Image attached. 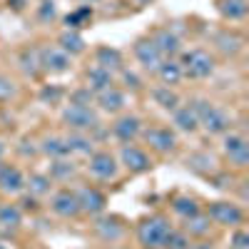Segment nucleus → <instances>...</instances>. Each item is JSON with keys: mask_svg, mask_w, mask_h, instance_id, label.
<instances>
[{"mask_svg": "<svg viewBox=\"0 0 249 249\" xmlns=\"http://www.w3.org/2000/svg\"><path fill=\"white\" fill-rule=\"evenodd\" d=\"M170 230H172V222L167 214H150V217L137 222L135 237H137V244L142 249H162Z\"/></svg>", "mask_w": 249, "mask_h": 249, "instance_id": "nucleus-1", "label": "nucleus"}, {"mask_svg": "<svg viewBox=\"0 0 249 249\" xmlns=\"http://www.w3.org/2000/svg\"><path fill=\"white\" fill-rule=\"evenodd\" d=\"M179 68H182V77L190 80H207L212 77L217 70V60L210 50L204 48H190L179 53Z\"/></svg>", "mask_w": 249, "mask_h": 249, "instance_id": "nucleus-2", "label": "nucleus"}, {"mask_svg": "<svg viewBox=\"0 0 249 249\" xmlns=\"http://www.w3.org/2000/svg\"><path fill=\"white\" fill-rule=\"evenodd\" d=\"M192 107L197 110V117H199V130H204L207 135H224L232 130V115L217 102L195 100Z\"/></svg>", "mask_w": 249, "mask_h": 249, "instance_id": "nucleus-3", "label": "nucleus"}, {"mask_svg": "<svg viewBox=\"0 0 249 249\" xmlns=\"http://www.w3.org/2000/svg\"><path fill=\"white\" fill-rule=\"evenodd\" d=\"M62 124L70 132H88L100 127V115L92 110V105H75V102H68L60 112Z\"/></svg>", "mask_w": 249, "mask_h": 249, "instance_id": "nucleus-4", "label": "nucleus"}, {"mask_svg": "<svg viewBox=\"0 0 249 249\" xmlns=\"http://www.w3.org/2000/svg\"><path fill=\"white\" fill-rule=\"evenodd\" d=\"M144 142L150 144V150L157 155H172L177 150V132L172 127H164V124H152V127H142L140 135Z\"/></svg>", "mask_w": 249, "mask_h": 249, "instance_id": "nucleus-5", "label": "nucleus"}, {"mask_svg": "<svg viewBox=\"0 0 249 249\" xmlns=\"http://www.w3.org/2000/svg\"><path fill=\"white\" fill-rule=\"evenodd\" d=\"M204 214L212 219V224H219V227H239L244 222V210H242L239 204L230 202V199L210 202Z\"/></svg>", "mask_w": 249, "mask_h": 249, "instance_id": "nucleus-6", "label": "nucleus"}, {"mask_svg": "<svg viewBox=\"0 0 249 249\" xmlns=\"http://www.w3.org/2000/svg\"><path fill=\"white\" fill-rule=\"evenodd\" d=\"M222 152H224L227 162H230L232 167H237V170H244L249 164V142L239 132H224Z\"/></svg>", "mask_w": 249, "mask_h": 249, "instance_id": "nucleus-7", "label": "nucleus"}, {"mask_svg": "<svg viewBox=\"0 0 249 249\" xmlns=\"http://www.w3.org/2000/svg\"><path fill=\"white\" fill-rule=\"evenodd\" d=\"M120 164L130 175H142V172H150L152 157L147 155V150L137 147V144H132V142H124L120 147Z\"/></svg>", "mask_w": 249, "mask_h": 249, "instance_id": "nucleus-8", "label": "nucleus"}, {"mask_svg": "<svg viewBox=\"0 0 249 249\" xmlns=\"http://www.w3.org/2000/svg\"><path fill=\"white\" fill-rule=\"evenodd\" d=\"M72 68V57L60 50L57 45H48V48H40V70L48 72V75H62Z\"/></svg>", "mask_w": 249, "mask_h": 249, "instance_id": "nucleus-9", "label": "nucleus"}, {"mask_svg": "<svg viewBox=\"0 0 249 249\" xmlns=\"http://www.w3.org/2000/svg\"><path fill=\"white\" fill-rule=\"evenodd\" d=\"M88 172H90L95 179L107 182V179H115V177L120 175V162H117L115 155H110V152H105V150H100V152H92V155H90Z\"/></svg>", "mask_w": 249, "mask_h": 249, "instance_id": "nucleus-10", "label": "nucleus"}, {"mask_svg": "<svg viewBox=\"0 0 249 249\" xmlns=\"http://www.w3.org/2000/svg\"><path fill=\"white\" fill-rule=\"evenodd\" d=\"M77 195V204H80V214H88V217H97V214H105L107 210V197L105 192H100L97 187H80L75 192Z\"/></svg>", "mask_w": 249, "mask_h": 249, "instance_id": "nucleus-11", "label": "nucleus"}, {"mask_svg": "<svg viewBox=\"0 0 249 249\" xmlns=\"http://www.w3.org/2000/svg\"><path fill=\"white\" fill-rule=\"evenodd\" d=\"M92 230H95L97 239L105 242V244H117L124 234H127L122 219H120V217H112V214H110V217H107V214H97Z\"/></svg>", "mask_w": 249, "mask_h": 249, "instance_id": "nucleus-12", "label": "nucleus"}, {"mask_svg": "<svg viewBox=\"0 0 249 249\" xmlns=\"http://www.w3.org/2000/svg\"><path fill=\"white\" fill-rule=\"evenodd\" d=\"M50 210L53 214L62 217V219H75L80 217V204H77V195L72 190H68V187H62V190L53 192L50 197Z\"/></svg>", "mask_w": 249, "mask_h": 249, "instance_id": "nucleus-13", "label": "nucleus"}, {"mask_svg": "<svg viewBox=\"0 0 249 249\" xmlns=\"http://www.w3.org/2000/svg\"><path fill=\"white\" fill-rule=\"evenodd\" d=\"M132 55H135V60L142 65V70H147V72H152V75H155V70L160 68V62L164 60V57L160 55L157 45L152 43L150 37H140V40H135Z\"/></svg>", "mask_w": 249, "mask_h": 249, "instance_id": "nucleus-14", "label": "nucleus"}, {"mask_svg": "<svg viewBox=\"0 0 249 249\" xmlns=\"http://www.w3.org/2000/svg\"><path fill=\"white\" fill-rule=\"evenodd\" d=\"M142 120L132 112H122L115 122H112V135L124 144V142H135L140 135H142Z\"/></svg>", "mask_w": 249, "mask_h": 249, "instance_id": "nucleus-15", "label": "nucleus"}, {"mask_svg": "<svg viewBox=\"0 0 249 249\" xmlns=\"http://www.w3.org/2000/svg\"><path fill=\"white\" fill-rule=\"evenodd\" d=\"M0 192L10 195V197L25 192V175L20 172L15 164L0 162Z\"/></svg>", "mask_w": 249, "mask_h": 249, "instance_id": "nucleus-16", "label": "nucleus"}, {"mask_svg": "<svg viewBox=\"0 0 249 249\" xmlns=\"http://www.w3.org/2000/svg\"><path fill=\"white\" fill-rule=\"evenodd\" d=\"M150 40L157 45V50H160L162 57H177V55L182 53V40H179V35L172 33L170 28L155 30V33L150 35Z\"/></svg>", "mask_w": 249, "mask_h": 249, "instance_id": "nucleus-17", "label": "nucleus"}, {"mask_svg": "<svg viewBox=\"0 0 249 249\" xmlns=\"http://www.w3.org/2000/svg\"><path fill=\"white\" fill-rule=\"evenodd\" d=\"M95 105L102 110V112H107V115H117L124 110V105H127V95H124L120 88H107L105 92H100L95 95Z\"/></svg>", "mask_w": 249, "mask_h": 249, "instance_id": "nucleus-18", "label": "nucleus"}, {"mask_svg": "<svg viewBox=\"0 0 249 249\" xmlns=\"http://www.w3.org/2000/svg\"><path fill=\"white\" fill-rule=\"evenodd\" d=\"M172 124H175V130L187 132V135H195L199 130V117H197V110L192 107V102L172 110Z\"/></svg>", "mask_w": 249, "mask_h": 249, "instance_id": "nucleus-19", "label": "nucleus"}, {"mask_svg": "<svg viewBox=\"0 0 249 249\" xmlns=\"http://www.w3.org/2000/svg\"><path fill=\"white\" fill-rule=\"evenodd\" d=\"M112 85H115V75L107 72V70H102L100 65H92L90 70H85V90H90L92 95L105 92Z\"/></svg>", "mask_w": 249, "mask_h": 249, "instance_id": "nucleus-20", "label": "nucleus"}, {"mask_svg": "<svg viewBox=\"0 0 249 249\" xmlns=\"http://www.w3.org/2000/svg\"><path fill=\"white\" fill-rule=\"evenodd\" d=\"M212 219L207 217L204 212H197L195 217H187L184 224H182V232L190 237V239H207L212 232Z\"/></svg>", "mask_w": 249, "mask_h": 249, "instance_id": "nucleus-21", "label": "nucleus"}, {"mask_svg": "<svg viewBox=\"0 0 249 249\" xmlns=\"http://www.w3.org/2000/svg\"><path fill=\"white\" fill-rule=\"evenodd\" d=\"M214 48L222 55H227V57H234L244 48V37L239 33H234V30H222V33L214 35Z\"/></svg>", "mask_w": 249, "mask_h": 249, "instance_id": "nucleus-22", "label": "nucleus"}, {"mask_svg": "<svg viewBox=\"0 0 249 249\" xmlns=\"http://www.w3.org/2000/svg\"><path fill=\"white\" fill-rule=\"evenodd\" d=\"M155 77L162 82L164 88H175V85H179L184 77H182V68H179L177 57H164V60L160 62V68L155 70Z\"/></svg>", "mask_w": 249, "mask_h": 249, "instance_id": "nucleus-23", "label": "nucleus"}, {"mask_svg": "<svg viewBox=\"0 0 249 249\" xmlns=\"http://www.w3.org/2000/svg\"><path fill=\"white\" fill-rule=\"evenodd\" d=\"M95 65H100L102 70H107V72H120L124 68V62H122V53L117 48H110V45H100L95 50Z\"/></svg>", "mask_w": 249, "mask_h": 249, "instance_id": "nucleus-24", "label": "nucleus"}, {"mask_svg": "<svg viewBox=\"0 0 249 249\" xmlns=\"http://www.w3.org/2000/svg\"><path fill=\"white\" fill-rule=\"evenodd\" d=\"M57 48L65 50L70 57L82 55L85 53V37L80 35V30H62L60 37H57Z\"/></svg>", "mask_w": 249, "mask_h": 249, "instance_id": "nucleus-25", "label": "nucleus"}, {"mask_svg": "<svg viewBox=\"0 0 249 249\" xmlns=\"http://www.w3.org/2000/svg\"><path fill=\"white\" fill-rule=\"evenodd\" d=\"M37 150L43 152V155H48L50 160L70 157L68 144H65V137H60V135H48V137H43V140H40V144H37Z\"/></svg>", "mask_w": 249, "mask_h": 249, "instance_id": "nucleus-26", "label": "nucleus"}, {"mask_svg": "<svg viewBox=\"0 0 249 249\" xmlns=\"http://www.w3.org/2000/svg\"><path fill=\"white\" fill-rule=\"evenodd\" d=\"M65 144H68L70 155H85V157H90L95 152V140L88 132H70L65 137Z\"/></svg>", "mask_w": 249, "mask_h": 249, "instance_id": "nucleus-27", "label": "nucleus"}, {"mask_svg": "<svg viewBox=\"0 0 249 249\" xmlns=\"http://www.w3.org/2000/svg\"><path fill=\"white\" fill-rule=\"evenodd\" d=\"M23 224V212L18 204H0V232H18Z\"/></svg>", "mask_w": 249, "mask_h": 249, "instance_id": "nucleus-28", "label": "nucleus"}, {"mask_svg": "<svg viewBox=\"0 0 249 249\" xmlns=\"http://www.w3.org/2000/svg\"><path fill=\"white\" fill-rule=\"evenodd\" d=\"M217 13L224 20H244L249 13L247 0H217Z\"/></svg>", "mask_w": 249, "mask_h": 249, "instance_id": "nucleus-29", "label": "nucleus"}, {"mask_svg": "<svg viewBox=\"0 0 249 249\" xmlns=\"http://www.w3.org/2000/svg\"><path fill=\"white\" fill-rule=\"evenodd\" d=\"M214 164L217 162H214V157L210 152H192L190 157H187V170H192L197 175H204V177H210L212 172H217Z\"/></svg>", "mask_w": 249, "mask_h": 249, "instance_id": "nucleus-30", "label": "nucleus"}, {"mask_svg": "<svg viewBox=\"0 0 249 249\" xmlns=\"http://www.w3.org/2000/svg\"><path fill=\"white\" fill-rule=\"evenodd\" d=\"M25 190L33 195V197H48L53 192V179L50 175H43V172H33L30 177H25Z\"/></svg>", "mask_w": 249, "mask_h": 249, "instance_id": "nucleus-31", "label": "nucleus"}, {"mask_svg": "<svg viewBox=\"0 0 249 249\" xmlns=\"http://www.w3.org/2000/svg\"><path fill=\"white\" fill-rule=\"evenodd\" d=\"M50 179L53 182H68L70 177H75L77 175V164L72 162V160H68V157H62V160H53V164H50Z\"/></svg>", "mask_w": 249, "mask_h": 249, "instance_id": "nucleus-32", "label": "nucleus"}, {"mask_svg": "<svg viewBox=\"0 0 249 249\" xmlns=\"http://www.w3.org/2000/svg\"><path fill=\"white\" fill-rule=\"evenodd\" d=\"M170 204H172V212H175V214H179L182 219H187V217H195L197 212H202L199 202H197L195 197H190V195H177Z\"/></svg>", "mask_w": 249, "mask_h": 249, "instance_id": "nucleus-33", "label": "nucleus"}, {"mask_svg": "<svg viewBox=\"0 0 249 249\" xmlns=\"http://www.w3.org/2000/svg\"><path fill=\"white\" fill-rule=\"evenodd\" d=\"M92 15H95L92 5H82V8H77V10H72V13L65 15V25H68V30L88 28V25L92 23Z\"/></svg>", "mask_w": 249, "mask_h": 249, "instance_id": "nucleus-34", "label": "nucleus"}, {"mask_svg": "<svg viewBox=\"0 0 249 249\" xmlns=\"http://www.w3.org/2000/svg\"><path fill=\"white\" fill-rule=\"evenodd\" d=\"M152 100H155V105H160L162 110H167V112H172V110L179 107V95L172 88H164V85H160V88L152 90Z\"/></svg>", "mask_w": 249, "mask_h": 249, "instance_id": "nucleus-35", "label": "nucleus"}, {"mask_svg": "<svg viewBox=\"0 0 249 249\" xmlns=\"http://www.w3.org/2000/svg\"><path fill=\"white\" fill-rule=\"evenodd\" d=\"M20 68H23V72L25 75H30V77H37L40 72V50H35V48H25L23 53H20Z\"/></svg>", "mask_w": 249, "mask_h": 249, "instance_id": "nucleus-36", "label": "nucleus"}, {"mask_svg": "<svg viewBox=\"0 0 249 249\" xmlns=\"http://www.w3.org/2000/svg\"><path fill=\"white\" fill-rule=\"evenodd\" d=\"M192 244V239L187 237L182 230H170V234H167V239H164V244H162V249H187Z\"/></svg>", "mask_w": 249, "mask_h": 249, "instance_id": "nucleus-37", "label": "nucleus"}, {"mask_svg": "<svg viewBox=\"0 0 249 249\" xmlns=\"http://www.w3.org/2000/svg\"><path fill=\"white\" fill-rule=\"evenodd\" d=\"M18 97V85L10 75H0V102H10Z\"/></svg>", "mask_w": 249, "mask_h": 249, "instance_id": "nucleus-38", "label": "nucleus"}, {"mask_svg": "<svg viewBox=\"0 0 249 249\" xmlns=\"http://www.w3.org/2000/svg\"><path fill=\"white\" fill-rule=\"evenodd\" d=\"M230 249H249V232L244 227H234V232L230 237Z\"/></svg>", "mask_w": 249, "mask_h": 249, "instance_id": "nucleus-39", "label": "nucleus"}, {"mask_svg": "<svg viewBox=\"0 0 249 249\" xmlns=\"http://www.w3.org/2000/svg\"><path fill=\"white\" fill-rule=\"evenodd\" d=\"M37 18L43 20V23H53L57 18V8H55V0H43V3L37 5Z\"/></svg>", "mask_w": 249, "mask_h": 249, "instance_id": "nucleus-40", "label": "nucleus"}, {"mask_svg": "<svg viewBox=\"0 0 249 249\" xmlns=\"http://www.w3.org/2000/svg\"><path fill=\"white\" fill-rule=\"evenodd\" d=\"M62 95H65V92H62L57 85H48V88L40 90V100H43L45 105H57V102L62 100Z\"/></svg>", "mask_w": 249, "mask_h": 249, "instance_id": "nucleus-41", "label": "nucleus"}, {"mask_svg": "<svg viewBox=\"0 0 249 249\" xmlns=\"http://www.w3.org/2000/svg\"><path fill=\"white\" fill-rule=\"evenodd\" d=\"M210 179L214 182L217 190H232L234 187V175L232 172H212Z\"/></svg>", "mask_w": 249, "mask_h": 249, "instance_id": "nucleus-42", "label": "nucleus"}, {"mask_svg": "<svg viewBox=\"0 0 249 249\" xmlns=\"http://www.w3.org/2000/svg\"><path fill=\"white\" fill-rule=\"evenodd\" d=\"M70 102H75V105H92L95 95H92L90 90H85V88H80V90H75V92L70 95Z\"/></svg>", "mask_w": 249, "mask_h": 249, "instance_id": "nucleus-43", "label": "nucleus"}, {"mask_svg": "<svg viewBox=\"0 0 249 249\" xmlns=\"http://www.w3.org/2000/svg\"><path fill=\"white\" fill-rule=\"evenodd\" d=\"M120 72H122V80L127 82V88H132V90H140V88H142V80H140V77H137V75H135L132 70H127V68H122Z\"/></svg>", "mask_w": 249, "mask_h": 249, "instance_id": "nucleus-44", "label": "nucleus"}, {"mask_svg": "<svg viewBox=\"0 0 249 249\" xmlns=\"http://www.w3.org/2000/svg\"><path fill=\"white\" fill-rule=\"evenodd\" d=\"M20 212H37V197L25 195L23 199H20Z\"/></svg>", "mask_w": 249, "mask_h": 249, "instance_id": "nucleus-45", "label": "nucleus"}, {"mask_svg": "<svg viewBox=\"0 0 249 249\" xmlns=\"http://www.w3.org/2000/svg\"><path fill=\"white\" fill-rule=\"evenodd\" d=\"M187 249H217L212 242H207V239H199V242H192Z\"/></svg>", "mask_w": 249, "mask_h": 249, "instance_id": "nucleus-46", "label": "nucleus"}, {"mask_svg": "<svg viewBox=\"0 0 249 249\" xmlns=\"http://www.w3.org/2000/svg\"><path fill=\"white\" fill-rule=\"evenodd\" d=\"M8 3H13L15 10H23V3H25V0H8Z\"/></svg>", "mask_w": 249, "mask_h": 249, "instance_id": "nucleus-47", "label": "nucleus"}, {"mask_svg": "<svg viewBox=\"0 0 249 249\" xmlns=\"http://www.w3.org/2000/svg\"><path fill=\"white\" fill-rule=\"evenodd\" d=\"M3 157H5V142L0 140V162H3Z\"/></svg>", "mask_w": 249, "mask_h": 249, "instance_id": "nucleus-48", "label": "nucleus"}, {"mask_svg": "<svg viewBox=\"0 0 249 249\" xmlns=\"http://www.w3.org/2000/svg\"><path fill=\"white\" fill-rule=\"evenodd\" d=\"M132 3H137V5L142 8V5H150V3H152V0H132Z\"/></svg>", "mask_w": 249, "mask_h": 249, "instance_id": "nucleus-49", "label": "nucleus"}, {"mask_svg": "<svg viewBox=\"0 0 249 249\" xmlns=\"http://www.w3.org/2000/svg\"><path fill=\"white\" fill-rule=\"evenodd\" d=\"M105 249H130V247H117V244H107Z\"/></svg>", "mask_w": 249, "mask_h": 249, "instance_id": "nucleus-50", "label": "nucleus"}, {"mask_svg": "<svg viewBox=\"0 0 249 249\" xmlns=\"http://www.w3.org/2000/svg\"><path fill=\"white\" fill-rule=\"evenodd\" d=\"M88 3H90V5H92V3H100V0H88Z\"/></svg>", "mask_w": 249, "mask_h": 249, "instance_id": "nucleus-51", "label": "nucleus"}, {"mask_svg": "<svg viewBox=\"0 0 249 249\" xmlns=\"http://www.w3.org/2000/svg\"><path fill=\"white\" fill-rule=\"evenodd\" d=\"M0 249H8V247H5V244H0Z\"/></svg>", "mask_w": 249, "mask_h": 249, "instance_id": "nucleus-52", "label": "nucleus"}]
</instances>
